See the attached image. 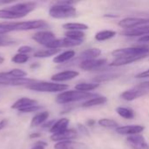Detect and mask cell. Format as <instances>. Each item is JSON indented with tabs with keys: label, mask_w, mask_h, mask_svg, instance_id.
Masks as SVG:
<instances>
[{
	"label": "cell",
	"mask_w": 149,
	"mask_h": 149,
	"mask_svg": "<svg viewBox=\"0 0 149 149\" xmlns=\"http://www.w3.org/2000/svg\"><path fill=\"white\" fill-rule=\"evenodd\" d=\"M127 141L133 149H149L148 143L147 142L145 137L141 134L128 136Z\"/></svg>",
	"instance_id": "30bf717a"
},
{
	"label": "cell",
	"mask_w": 149,
	"mask_h": 149,
	"mask_svg": "<svg viewBox=\"0 0 149 149\" xmlns=\"http://www.w3.org/2000/svg\"><path fill=\"white\" fill-rule=\"evenodd\" d=\"M121 34L126 37L147 36V35H149V24L137 27V28H134V29H130V30H125L121 32Z\"/></svg>",
	"instance_id": "d6986e66"
},
{
	"label": "cell",
	"mask_w": 149,
	"mask_h": 149,
	"mask_svg": "<svg viewBox=\"0 0 149 149\" xmlns=\"http://www.w3.org/2000/svg\"><path fill=\"white\" fill-rule=\"evenodd\" d=\"M107 64L106 59H89L79 63V67L84 71L99 70Z\"/></svg>",
	"instance_id": "5bb4252c"
},
{
	"label": "cell",
	"mask_w": 149,
	"mask_h": 149,
	"mask_svg": "<svg viewBox=\"0 0 149 149\" xmlns=\"http://www.w3.org/2000/svg\"><path fill=\"white\" fill-rule=\"evenodd\" d=\"M120 76V73H105L99 75L95 78L93 79V81L96 84H100L101 82H106V81H110L113 79H115Z\"/></svg>",
	"instance_id": "4316f807"
},
{
	"label": "cell",
	"mask_w": 149,
	"mask_h": 149,
	"mask_svg": "<svg viewBox=\"0 0 149 149\" xmlns=\"http://www.w3.org/2000/svg\"><path fill=\"white\" fill-rule=\"evenodd\" d=\"M100 86V84H96V83H79L75 86V90L77 91H80V92H84V93H89L90 91H93L96 88H98Z\"/></svg>",
	"instance_id": "f1b7e54d"
},
{
	"label": "cell",
	"mask_w": 149,
	"mask_h": 149,
	"mask_svg": "<svg viewBox=\"0 0 149 149\" xmlns=\"http://www.w3.org/2000/svg\"><path fill=\"white\" fill-rule=\"evenodd\" d=\"M97 96L96 94L90 93H84L77 90L73 91H65L63 93H60L57 98H56V102L58 104H69L83 100H90L93 97Z\"/></svg>",
	"instance_id": "7a4b0ae2"
},
{
	"label": "cell",
	"mask_w": 149,
	"mask_h": 149,
	"mask_svg": "<svg viewBox=\"0 0 149 149\" xmlns=\"http://www.w3.org/2000/svg\"><path fill=\"white\" fill-rule=\"evenodd\" d=\"M78 129H79V132L80 134H82L83 135H86V136L90 135V133H89V131H88V129L86 128V126H84L82 124H78Z\"/></svg>",
	"instance_id": "f35d334b"
},
{
	"label": "cell",
	"mask_w": 149,
	"mask_h": 149,
	"mask_svg": "<svg viewBox=\"0 0 149 149\" xmlns=\"http://www.w3.org/2000/svg\"><path fill=\"white\" fill-rule=\"evenodd\" d=\"M149 24V18L144 17H126L120 21L119 25L125 30H130Z\"/></svg>",
	"instance_id": "52a82bcc"
},
{
	"label": "cell",
	"mask_w": 149,
	"mask_h": 149,
	"mask_svg": "<svg viewBox=\"0 0 149 149\" xmlns=\"http://www.w3.org/2000/svg\"><path fill=\"white\" fill-rule=\"evenodd\" d=\"M27 72L22 69L15 68L9 72H1L0 77L2 78H7V79H23L27 78Z\"/></svg>",
	"instance_id": "603a6c76"
},
{
	"label": "cell",
	"mask_w": 149,
	"mask_h": 149,
	"mask_svg": "<svg viewBox=\"0 0 149 149\" xmlns=\"http://www.w3.org/2000/svg\"><path fill=\"white\" fill-rule=\"evenodd\" d=\"M11 3V2H7V1H0V5H1V4H5V3Z\"/></svg>",
	"instance_id": "681fc988"
},
{
	"label": "cell",
	"mask_w": 149,
	"mask_h": 149,
	"mask_svg": "<svg viewBox=\"0 0 149 149\" xmlns=\"http://www.w3.org/2000/svg\"><path fill=\"white\" fill-rule=\"evenodd\" d=\"M55 121H56L55 120H49V121H47V122L44 123V124H43V125H42L41 127H42L43 128H45V129H47V128H48V129L50 130V129H51V127H52L53 126V124L55 123Z\"/></svg>",
	"instance_id": "b9f144b4"
},
{
	"label": "cell",
	"mask_w": 149,
	"mask_h": 149,
	"mask_svg": "<svg viewBox=\"0 0 149 149\" xmlns=\"http://www.w3.org/2000/svg\"><path fill=\"white\" fill-rule=\"evenodd\" d=\"M30 59V57L25 54H21V53H17L11 58V62L15 64H24Z\"/></svg>",
	"instance_id": "d590c367"
},
{
	"label": "cell",
	"mask_w": 149,
	"mask_h": 149,
	"mask_svg": "<svg viewBox=\"0 0 149 149\" xmlns=\"http://www.w3.org/2000/svg\"><path fill=\"white\" fill-rule=\"evenodd\" d=\"M69 86L65 84H58L56 82L37 81L26 86L27 89L38 93H63L68 89Z\"/></svg>",
	"instance_id": "3957f363"
},
{
	"label": "cell",
	"mask_w": 149,
	"mask_h": 149,
	"mask_svg": "<svg viewBox=\"0 0 149 149\" xmlns=\"http://www.w3.org/2000/svg\"><path fill=\"white\" fill-rule=\"evenodd\" d=\"M49 116H50V113L47 111H42V112L38 113L37 114H35L33 116V118L31 120V123H30L31 127H36L38 126H42L44 123L46 122Z\"/></svg>",
	"instance_id": "7402d4cb"
},
{
	"label": "cell",
	"mask_w": 149,
	"mask_h": 149,
	"mask_svg": "<svg viewBox=\"0 0 149 149\" xmlns=\"http://www.w3.org/2000/svg\"><path fill=\"white\" fill-rule=\"evenodd\" d=\"M37 3L35 2H25V3H17L11 6L7 7L10 11L14 12L21 18L26 17L30 12L33 11L36 8Z\"/></svg>",
	"instance_id": "8992f818"
},
{
	"label": "cell",
	"mask_w": 149,
	"mask_h": 149,
	"mask_svg": "<svg viewBox=\"0 0 149 149\" xmlns=\"http://www.w3.org/2000/svg\"><path fill=\"white\" fill-rule=\"evenodd\" d=\"M73 2L59 1L52 5L49 9V15L52 18L64 19L77 16V10L73 6Z\"/></svg>",
	"instance_id": "6da1fadb"
},
{
	"label": "cell",
	"mask_w": 149,
	"mask_h": 149,
	"mask_svg": "<svg viewBox=\"0 0 149 149\" xmlns=\"http://www.w3.org/2000/svg\"><path fill=\"white\" fill-rule=\"evenodd\" d=\"M0 114H2V111L0 110Z\"/></svg>",
	"instance_id": "816d5d0a"
},
{
	"label": "cell",
	"mask_w": 149,
	"mask_h": 149,
	"mask_svg": "<svg viewBox=\"0 0 149 149\" xmlns=\"http://www.w3.org/2000/svg\"><path fill=\"white\" fill-rule=\"evenodd\" d=\"M3 61H4V58H3L2 56H0V65H1V64H3Z\"/></svg>",
	"instance_id": "f907efd6"
},
{
	"label": "cell",
	"mask_w": 149,
	"mask_h": 149,
	"mask_svg": "<svg viewBox=\"0 0 149 149\" xmlns=\"http://www.w3.org/2000/svg\"><path fill=\"white\" fill-rule=\"evenodd\" d=\"M39 137H41V134H39V133H32V134H31L30 135H29V138L30 139H38V138H39Z\"/></svg>",
	"instance_id": "bcb514c9"
},
{
	"label": "cell",
	"mask_w": 149,
	"mask_h": 149,
	"mask_svg": "<svg viewBox=\"0 0 149 149\" xmlns=\"http://www.w3.org/2000/svg\"><path fill=\"white\" fill-rule=\"evenodd\" d=\"M31 38L38 44L47 47L52 41L56 39V36L50 31H39L34 33Z\"/></svg>",
	"instance_id": "ba28073f"
},
{
	"label": "cell",
	"mask_w": 149,
	"mask_h": 149,
	"mask_svg": "<svg viewBox=\"0 0 149 149\" xmlns=\"http://www.w3.org/2000/svg\"><path fill=\"white\" fill-rule=\"evenodd\" d=\"M39 66V64H32L31 65V68H36V67H38Z\"/></svg>",
	"instance_id": "c3c4849f"
},
{
	"label": "cell",
	"mask_w": 149,
	"mask_h": 149,
	"mask_svg": "<svg viewBox=\"0 0 149 149\" xmlns=\"http://www.w3.org/2000/svg\"><path fill=\"white\" fill-rule=\"evenodd\" d=\"M79 75V72L74 71V70H66V71H63L58 73L53 74L51 77V79L53 82H65V81H68V80H72L73 79H75L76 77H78Z\"/></svg>",
	"instance_id": "7c38bea8"
},
{
	"label": "cell",
	"mask_w": 149,
	"mask_h": 149,
	"mask_svg": "<svg viewBox=\"0 0 149 149\" xmlns=\"http://www.w3.org/2000/svg\"><path fill=\"white\" fill-rule=\"evenodd\" d=\"M94 124H95V121H94L93 120H88L86 121V125L89 126V127H93Z\"/></svg>",
	"instance_id": "7dc6e473"
},
{
	"label": "cell",
	"mask_w": 149,
	"mask_h": 149,
	"mask_svg": "<svg viewBox=\"0 0 149 149\" xmlns=\"http://www.w3.org/2000/svg\"><path fill=\"white\" fill-rule=\"evenodd\" d=\"M101 54V51L98 48H89L83 51L76 60H79V63L85 60L96 59Z\"/></svg>",
	"instance_id": "ffe728a7"
},
{
	"label": "cell",
	"mask_w": 149,
	"mask_h": 149,
	"mask_svg": "<svg viewBox=\"0 0 149 149\" xmlns=\"http://www.w3.org/2000/svg\"><path fill=\"white\" fill-rule=\"evenodd\" d=\"M21 18L19 16L15 14L14 12L10 11L8 8L5 9H0V19L4 20H13V19H18Z\"/></svg>",
	"instance_id": "d6a6232c"
},
{
	"label": "cell",
	"mask_w": 149,
	"mask_h": 149,
	"mask_svg": "<svg viewBox=\"0 0 149 149\" xmlns=\"http://www.w3.org/2000/svg\"><path fill=\"white\" fill-rule=\"evenodd\" d=\"M145 127L143 126L140 125H129V126H122V127H118L116 128V132L119 134L122 135H135V134H141L144 131Z\"/></svg>",
	"instance_id": "4fadbf2b"
},
{
	"label": "cell",
	"mask_w": 149,
	"mask_h": 149,
	"mask_svg": "<svg viewBox=\"0 0 149 149\" xmlns=\"http://www.w3.org/2000/svg\"><path fill=\"white\" fill-rule=\"evenodd\" d=\"M148 93H149V91H146V90H142V89H139L136 88L135 86L133 89L130 90H127L124 93H121V98L124 100L127 101H133L140 97L145 96Z\"/></svg>",
	"instance_id": "9a60e30c"
},
{
	"label": "cell",
	"mask_w": 149,
	"mask_h": 149,
	"mask_svg": "<svg viewBox=\"0 0 149 149\" xmlns=\"http://www.w3.org/2000/svg\"><path fill=\"white\" fill-rule=\"evenodd\" d=\"M63 28L67 31H85L88 29V25L82 23H66L63 24Z\"/></svg>",
	"instance_id": "f546056e"
},
{
	"label": "cell",
	"mask_w": 149,
	"mask_h": 149,
	"mask_svg": "<svg viewBox=\"0 0 149 149\" xmlns=\"http://www.w3.org/2000/svg\"><path fill=\"white\" fill-rule=\"evenodd\" d=\"M65 38L75 41H83L86 34L82 31H67L65 33Z\"/></svg>",
	"instance_id": "1f68e13d"
},
{
	"label": "cell",
	"mask_w": 149,
	"mask_h": 149,
	"mask_svg": "<svg viewBox=\"0 0 149 149\" xmlns=\"http://www.w3.org/2000/svg\"><path fill=\"white\" fill-rule=\"evenodd\" d=\"M138 41L139 42H141V43H148V42H149V35L144 36V37H141L138 39Z\"/></svg>",
	"instance_id": "f6af8a7d"
},
{
	"label": "cell",
	"mask_w": 149,
	"mask_h": 149,
	"mask_svg": "<svg viewBox=\"0 0 149 149\" xmlns=\"http://www.w3.org/2000/svg\"><path fill=\"white\" fill-rule=\"evenodd\" d=\"M79 134L78 132L74 129H66L64 132H61L59 134H52L51 140L52 141L61 142V141H73L74 139L78 138Z\"/></svg>",
	"instance_id": "8fae6325"
},
{
	"label": "cell",
	"mask_w": 149,
	"mask_h": 149,
	"mask_svg": "<svg viewBox=\"0 0 149 149\" xmlns=\"http://www.w3.org/2000/svg\"><path fill=\"white\" fill-rule=\"evenodd\" d=\"M33 51V48L31 46H29V45H22L18 48L17 50V52L18 53H21V54H25V55H28L30 52H31Z\"/></svg>",
	"instance_id": "74e56055"
},
{
	"label": "cell",
	"mask_w": 149,
	"mask_h": 149,
	"mask_svg": "<svg viewBox=\"0 0 149 149\" xmlns=\"http://www.w3.org/2000/svg\"><path fill=\"white\" fill-rule=\"evenodd\" d=\"M99 125L102 127H106V128H114V127H118L119 124L114 120H112V119H100L99 121H98Z\"/></svg>",
	"instance_id": "836d02e7"
},
{
	"label": "cell",
	"mask_w": 149,
	"mask_h": 149,
	"mask_svg": "<svg viewBox=\"0 0 149 149\" xmlns=\"http://www.w3.org/2000/svg\"><path fill=\"white\" fill-rule=\"evenodd\" d=\"M54 149H87V146L82 142L75 141H66L57 142L54 145Z\"/></svg>",
	"instance_id": "2e32d148"
},
{
	"label": "cell",
	"mask_w": 149,
	"mask_h": 149,
	"mask_svg": "<svg viewBox=\"0 0 149 149\" xmlns=\"http://www.w3.org/2000/svg\"><path fill=\"white\" fill-rule=\"evenodd\" d=\"M75 54L76 53L73 50H68V51L63 52L54 57L53 62L56 64H64L65 62H69L75 57Z\"/></svg>",
	"instance_id": "cb8c5ba5"
},
{
	"label": "cell",
	"mask_w": 149,
	"mask_h": 149,
	"mask_svg": "<svg viewBox=\"0 0 149 149\" xmlns=\"http://www.w3.org/2000/svg\"><path fill=\"white\" fill-rule=\"evenodd\" d=\"M116 113L122 118L127 119V120H131L134 119V110L127 108V107H119L116 108Z\"/></svg>",
	"instance_id": "4dcf8cb0"
},
{
	"label": "cell",
	"mask_w": 149,
	"mask_h": 149,
	"mask_svg": "<svg viewBox=\"0 0 149 149\" xmlns=\"http://www.w3.org/2000/svg\"><path fill=\"white\" fill-rule=\"evenodd\" d=\"M60 52V49H44V50H39L36 52H34L33 57L37 58H50L52 56H57Z\"/></svg>",
	"instance_id": "d4e9b609"
},
{
	"label": "cell",
	"mask_w": 149,
	"mask_h": 149,
	"mask_svg": "<svg viewBox=\"0 0 149 149\" xmlns=\"http://www.w3.org/2000/svg\"><path fill=\"white\" fill-rule=\"evenodd\" d=\"M69 123H70L69 119H67V118H61V119H59V120L55 121V123L53 124V126L51 127V129L49 131H50V133L52 134H59V133L64 132L66 129H68Z\"/></svg>",
	"instance_id": "44dd1931"
},
{
	"label": "cell",
	"mask_w": 149,
	"mask_h": 149,
	"mask_svg": "<svg viewBox=\"0 0 149 149\" xmlns=\"http://www.w3.org/2000/svg\"><path fill=\"white\" fill-rule=\"evenodd\" d=\"M43 108V107L39 106V105H34V106H31V107H29L27 108H24V109H22L19 111V113H35V112H38L39 110H41Z\"/></svg>",
	"instance_id": "8d00e7d4"
},
{
	"label": "cell",
	"mask_w": 149,
	"mask_h": 149,
	"mask_svg": "<svg viewBox=\"0 0 149 149\" xmlns=\"http://www.w3.org/2000/svg\"><path fill=\"white\" fill-rule=\"evenodd\" d=\"M7 124H8V120H7L6 119L1 120H0V131H2L3 128H5L6 126H7Z\"/></svg>",
	"instance_id": "ee69618b"
},
{
	"label": "cell",
	"mask_w": 149,
	"mask_h": 149,
	"mask_svg": "<svg viewBox=\"0 0 149 149\" xmlns=\"http://www.w3.org/2000/svg\"><path fill=\"white\" fill-rule=\"evenodd\" d=\"M17 44V40L11 38L7 35H0V47L3 46H11Z\"/></svg>",
	"instance_id": "e575fe53"
},
{
	"label": "cell",
	"mask_w": 149,
	"mask_h": 149,
	"mask_svg": "<svg viewBox=\"0 0 149 149\" xmlns=\"http://www.w3.org/2000/svg\"><path fill=\"white\" fill-rule=\"evenodd\" d=\"M148 56H134V57H121V58H115L109 65L110 66H122V65H129L132 64L134 62L141 60L143 58H145Z\"/></svg>",
	"instance_id": "e0dca14e"
},
{
	"label": "cell",
	"mask_w": 149,
	"mask_h": 149,
	"mask_svg": "<svg viewBox=\"0 0 149 149\" xmlns=\"http://www.w3.org/2000/svg\"><path fill=\"white\" fill-rule=\"evenodd\" d=\"M49 28V24L42 19H35L29 21L22 22H12L11 31H33V30H41Z\"/></svg>",
	"instance_id": "277c9868"
},
{
	"label": "cell",
	"mask_w": 149,
	"mask_h": 149,
	"mask_svg": "<svg viewBox=\"0 0 149 149\" xmlns=\"http://www.w3.org/2000/svg\"><path fill=\"white\" fill-rule=\"evenodd\" d=\"M135 78H137V79H145V78H149V69L148 70H147V71H145V72H141V73L137 74V75L135 76Z\"/></svg>",
	"instance_id": "7bdbcfd3"
},
{
	"label": "cell",
	"mask_w": 149,
	"mask_h": 149,
	"mask_svg": "<svg viewBox=\"0 0 149 149\" xmlns=\"http://www.w3.org/2000/svg\"><path fill=\"white\" fill-rule=\"evenodd\" d=\"M34 105H38V103L36 100L30 99V98H20L11 105L10 108L14 109V110L20 111L22 109L27 108V107L34 106Z\"/></svg>",
	"instance_id": "ac0fdd59"
},
{
	"label": "cell",
	"mask_w": 149,
	"mask_h": 149,
	"mask_svg": "<svg viewBox=\"0 0 149 149\" xmlns=\"http://www.w3.org/2000/svg\"><path fill=\"white\" fill-rule=\"evenodd\" d=\"M46 146H47V144H46L45 141H37V142L34 144V146H33L31 149H45Z\"/></svg>",
	"instance_id": "ab89813d"
},
{
	"label": "cell",
	"mask_w": 149,
	"mask_h": 149,
	"mask_svg": "<svg viewBox=\"0 0 149 149\" xmlns=\"http://www.w3.org/2000/svg\"><path fill=\"white\" fill-rule=\"evenodd\" d=\"M37 79L30 78L23 79H7L0 77V86H28L31 84L36 83Z\"/></svg>",
	"instance_id": "9c48e42d"
},
{
	"label": "cell",
	"mask_w": 149,
	"mask_h": 149,
	"mask_svg": "<svg viewBox=\"0 0 149 149\" xmlns=\"http://www.w3.org/2000/svg\"><path fill=\"white\" fill-rule=\"evenodd\" d=\"M116 35V31H111V30H104L101 31H99L96 33L95 35V39L102 42V41H106L112 38H113Z\"/></svg>",
	"instance_id": "83f0119b"
},
{
	"label": "cell",
	"mask_w": 149,
	"mask_h": 149,
	"mask_svg": "<svg viewBox=\"0 0 149 149\" xmlns=\"http://www.w3.org/2000/svg\"><path fill=\"white\" fill-rule=\"evenodd\" d=\"M107 101V99L105 96H95L90 100H87L86 102H84L81 107H95V106H99V105H103Z\"/></svg>",
	"instance_id": "484cf974"
},
{
	"label": "cell",
	"mask_w": 149,
	"mask_h": 149,
	"mask_svg": "<svg viewBox=\"0 0 149 149\" xmlns=\"http://www.w3.org/2000/svg\"><path fill=\"white\" fill-rule=\"evenodd\" d=\"M113 55L117 58L134 57V56H148L149 55V46H134L127 48H120L113 52Z\"/></svg>",
	"instance_id": "5b68a950"
},
{
	"label": "cell",
	"mask_w": 149,
	"mask_h": 149,
	"mask_svg": "<svg viewBox=\"0 0 149 149\" xmlns=\"http://www.w3.org/2000/svg\"><path fill=\"white\" fill-rule=\"evenodd\" d=\"M135 87H136V88H139V89H142V90L149 91V81L141 82V83L138 84L137 86H135Z\"/></svg>",
	"instance_id": "60d3db41"
}]
</instances>
